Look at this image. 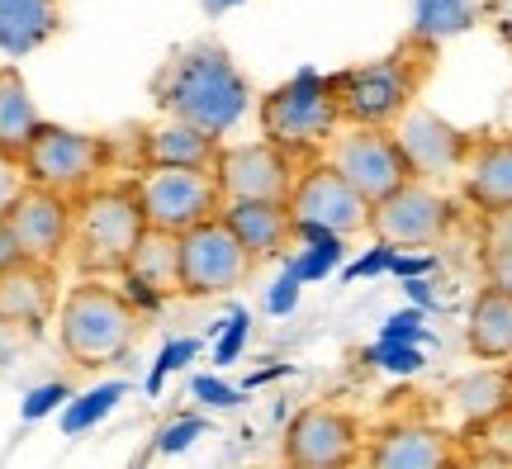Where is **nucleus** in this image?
Instances as JSON below:
<instances>
[{
  "label": "nucleus",
  "mask_w": 512,
  "mask_h": 469,
  "mask_svg": "<svg viewBox=\"0 0 512 469\" xmlns=\"http://www.w3.org/2000/svg\"><path fill=\"white\" fill-rule=\"evenodd\" d=\"M432 271H437V256L413 252V247H399L394 261H389V275H399V280H408V275H432Z\"/></svg>",
  "instance_id": "ea45409f"
},
{
  "label": "nucleus",
  "mask_w": 512,
  "mask_h": 469,
  "mask_svg": "<svg viewBox=\"0 0 512 469\" xmlns=\"http://www.w3.org/2000/svg\"><path fill=\"white\" fill-rule=\"evenodd\" d=\"M223 223L238 233V242L256 261L285 256L294 237V218L285 199H223Z\"/></svg>",
  "instance_id": "a211bd4d"
},
{
  "label": "nucleus",
  "mask_w": 512,
  "mask_h": 469,
  "mask_svg": "<svg viewBox=\"0 0 512 469\" xmlns=\"http://www.w3.org/2000/svg\"><path fill=\"white\" fill-rule=\"evenodd\" d=\"M252 337V318H247V308H233L228 313V323H214V365H233L242 356V346Z\"/></svg>",
  "instance_id": "7c9ffc66"
},
{
  "label": "nucleus",
  "mask_w": 512,
  "mask_h": 469,
  "mask_svg": "<svg viewBox=\"0 0 512 469\" xmlns=\"http://www.w3.org/2000/svg\"><path fill=\"white\" fill-rule=\"evenodd\" d=\"M190 394L200 398L204 408H238V403H242V389L223 384L219 375H195V379H190Z\"/></svg>",
  "instance_id": "f704fd0d"
},
{
  "label": "nucleus",
  "mask_w": 512,
  "mask_h": 469,
  "mask_svg": "<svg viewBox=\"0 0 512 469\" xmlns=\"http://www.w3.org/2000/svg\"><path fill=\"white\" fill-rule=\"evenodd\" d=\"M157 105L171 119L209 128V133H233L252 114V86L238 72V62L219 43H195L176 53L157 76Z\"/></svg>",
  "instance_id": "f257e3e1"
},
{
  "label": "nucleus",
  "mask_w": 512,
  "mask_h": 469,
  "mask_svg": "<svg viewBox=\"0 0 512 469\" xmlns=\"http://www.w3.org/2000/svg\"><path fill=\"white\" fill-rule=\"evenodd\" d=\"M256 119H261V138H271L275 147H285L294 157L328 147L337 138V124H342L337 81L318 76L313 67H299L290 81H280L275 91L261 95Z\"/></svg>",
  "instance_id": "20e7f679"
},
{
  "label": "nucleus",
  "mask_w": 512,
  "mask_h": 469,
  "mask_svg": "<svg viewBox=\"0 0 512 469\" xmlns=\"http://www.w3.org/2000/svg\"><path fill=\"white\" fill-rule=\"evenodd\" d=\"M508 417H512V398H508Z\"/></svg>",
  "instance_id": "a18cd8bd"
},
{
  "label": "nucleus",
  "mask_w": 512,
  "mask_h": 469,
  "mask_svg": "<svg viewBox=\"0 0 512 469\" xmlns=\"http://www.w3.org/2000/svg\"><path fill=\"white\" fill-rule=\"evenodd\" d=\"M328 162L347 176L370 204L394 195L403 181H413V166L403 157L399 138L384 124H351V133H337L328 143Z\"/></svg>",
  "instance_id": "1a4fd4ad"
},
{
  "label": "nucleus",
  "mask_w": 512,
  "mask_h": 469,
  "mask_svg": "<svg viewBox=\"0 0 512 469\" xmlns=\"http://www.w3.org/2000/svg\"><path fill=\"white\" fill-rule=\"evenodd\" d=\"M475 24V0H413L418 38H456Z\"/></svg>",
  "instance_id": "cd10ccee"
},
{
  "label": "nucleus",
  "mask_w": 512,
  "mask_h": 469,
  "mask_svg": "<svg viewBox=\"0 0 512 469\" xmlns=\"http://www.w3.org/2000/svg\"><path fill=\"white\" fill-rule=\"evenodd\" d=\"M285 204H290L294 228H328V233H342V237L370 228V199L332 162L304 166L294 176V190Z\"/></svg>",
  "instance_id": "9d476101"
},
{
  "label": "nucleus",
  "mask_w": 512,
  "mask_h": 469,
  "mask_svg": "<svg viewBox=\"0 0 512 469\" xmlns=\"http://www.w3.org/2000/svg\"><path fill=\"white\" fill-rule=\"evenodd\" d=\"M456 460L451 436L437 427H422V422H399V427H384L370 446V465L380 469H441Z\"/></svg>",
  "instance_id": "6ab92c4d"
},
{
  "label": "nucleus",
  "mask_w": 512,
  "mask_h": 469,
  "mask_svg": "<svg viewBox=\"0 0 512 469\" xmlns=\"http://www.w3.org/2000/svg\"><path fill=\"white\" fill-rule=\"evenodd\" d=\"M67 398H72V389H67V384H57V379H53V384H38V389H29V394H24L19 417H24V422H43V417L57 413Z\"/></svg>",
  "instance_id": "72a5a7b5"
},
{
  "label": "nucleus",
  "mask_w": 512,
  "mask_h": 469,
  "mask_svg": "<svg viewBox=\"0 0 512 469\" xmlns=\"http://www.w3.org/2000/svg\"><path fill=\"white\" fill-rule=\"evenodd\" d=\"M62 29L57 0H0V53L29 57Z\"/></svg>",
  "instance_id": "4be33fe9"
},
{
  "label": "nucleus",
  "mask_w": 512,
  "mask_h": 469,
  "mask_svg": "<svg viewBox=\"0 0 512 469\" xmlns=\"http://www.w3.org/2000/svg\"><path fill=\"white\" fill-rule=\"evenodd\" d=\"M446 228H451V199L422 185L418 176L403 181L380 204H370V233L394 247H432Z\"/></svg>",
  "instance_id": "9b49d317"
},
{
  "label": "nucleus",
  "mask_w": 512,
  "mask_h": 469,
  "mask_svg": "<svg viewBox=\"0 0 512 469\" xmlns=\"http://www.w3.org/2000/svg\"><path fill=\"white\" fill-rule=\"evenodd\" d=\"M294 237L304 242L299 256H285V271L299 280V285H318L328 280L337 266H342V252H347V237L328 233V228H294Z\"/></svg>",
  "instance_id": "a878e982"
},
{
  "label": "nucleus",
  "mask_w": 512,
  "mask_h": 469,
  "mask_svg": "<svg viewBox=\"0 0 512 469\" xmlns=\"http://www.w3.org/2000/svg\"><path fill=\"white\" fill-rule=\"evenodd\" d=\"M380 337L384 342H418L427 346V308H399V313H389L380 327Z\"/></svg>",
  "instance_id": "473e14b6"
},
{
  "label": "nucleus",
  "mask_w": 512,
  "mask_h": 469,
  "mask_svg": "<svg viewBox=\"0 0 512 469\" xmlns=\"http://www.w3.org/2000/svg\"><path fill=\"white\" fill-rule=\"evenodd\" d=\"M356 422H351L342 408H328V403H313L290 422L285 432V460L299 469H337L356 460Z\"/></svg>",
  "instance_id": "4468645a"
},
{
  "label": "nucleus",
  "mask_w": 512,
  "mask_h": 469,
  "mask_svg": "<svg viewBox=\"0 0 512 469\" xmlns=\"http://www.w3.org/2000/svg\"><path fill=\"white\" fill-rule=\"evenodd\" d=\"M456 413L470 427H489L498 417H508V398H512V370H475L456 384Z\"/></svg>",
  "instance_id": "393cba45"
},
{
  "label": "nucleus",
  "mask_w": 512,
  "mask_h": 469,
  "mask_svg": "<svg viewBox=\"0 0 512 469\" xmlns=\"http://www.w3.org/2000/svg\"><path fill=\"white\" fill-rule=\"evenodd\" d=\"M465 199L475 204L479 214L512 204V133L479 143L465 157Z\"/></svg>",
  "instance_id": "aec40b11"
},
{
  "label": "nucleus",
  "mask_w": 512,
  "mask_h": 469,
  "mask_svg": "<svg viewBox=\"0 0 512 469\" xmlns=\"http://www.w3.org/2000/svg\"><path fill=\"white\" fill-rule=\"evenodd\" d=\"M214 176L223 185V199H290L299 171H294V152L261 138V143L223 147Z\"/></svg>",
  "instance_id": "ddd939ff"
},
{
  "label": "nucleus",
  "mask_w": 512,
  "mask_h": 469,
  "mask_svg": "<svg viewBox=\"0 0 512 469\" xmlns=\"http://www.w3.org/2000/svg\"><path fill=\"white\" fill-rule=\"evenodd\" d=\"M124 398H128L124 379H105V384H95L86 394H72L62 403V436H86L91 427H100Z\"/></svg>",
  "instance_id": "bb28decb"
},
{
  "label": "nucleus",
  "mask_w": 512,
  "mask_h": 469,
  "mask_svg": "<svg viewBox=\"0 0 512 469\" xmlns=\"http://www.w3.org/2000/svg\"><path fill=\"white\" fill-rule=\"evenodd\" d=\"M484 261V280L503 294H512V247H498V252H479Z\"/></svg>",
  "instance_id": "a19ab883"
},
{
  "label": "nucleus",
  "mask_w": 512,
  "mask_h": 469,
  "mask_svg": "<svg viewBox=\"0 0 512 469\" xmlns=\"http://www.w3.org/2000/svg\"><path fill=\"white\" fill-rule=\"evenodd\" d=\"M147 228L185 233L204 218L223 214V185L209 166H152L138 181Z\"/></svg>",
  "instance_id": "0eeeda50"
},
{
  "label": "nucleus",
  "mask_w": 512,
  "mask_h": 469,
  "mask_svg": "<svg viewBox=\"0 0 512 469\" xmlns=\"http://www.w3.org/2000/svg\"><path fill=\"white\" fill-rule=\"evenodd\" d=\"M43 128V114H38L34 95H29V81L15 62L0 67V157H24V147L34 143V133Z\"/></svg>",
  "instance_id": "b1692460"
},
{
  "label": "nucleus",
  "mask_w": 512,
  "mask_h": 469,
  "mask_svg": "<svg viewBox=\"0 0 512 469\" xmlns=\"http://www.w3.org/2000/svg\"><path fill=\"white\" fill-rule=\"evenodd\" d=\"M498 247H512V204L489 209L484 228H479V252H498Z\"/></svg>",
  "instance_id": "c9c22d12"
},
{
  "label": "nucleus",
  "mask_w": 512,
  "mask_h": 469,
  "mask_svg": "<svg viewBox=\"0 0 512 469\" xmlns=\"http://www.w3.org/2000/svg\"><path fill=\"white\" fill-rule=\"evenodd\" d=\"M209 432V422L204 417H195V413H185V417H171L162 432H157V441H152V451L157 455H181V451H190L200 436Z\"/></svg>",
  "instance_id": "2f4dec72"
},
{
  "label": "nucleus",
  "mask_w": 512,
  "mask_h": 469,
  "mask_svg": "<svg viewBox=\"0 0 512 469\" xmlns=\"http://www.w3.org/2000/svg\"><path fill=\"white\" fill-rule=\"evenodd\" d=\"M24 176L29 185H43V190H57V195H86L105 181L110 171V143L95 138V133H81V128H62V124H43L34 133V143L24 147Z\"/></svg>",
  "instance_id": "39448f33"
},
{
  "label": "nucleus",
  "mask_w": 512,
  "mask_h": 469,
  "mask_svg": "<svg viewBox=\"0 0 512 469\" xmlns=\"http://www.w3.org/2000/svg\"><path fill=\"white\" fill-rule=\"evenodd\" d=\"M366 361L375 365V370H389V375H418L422 365H427V356H422L418 342H375L366 351Z\"/></svg>",
  "instance_id": "c85d7f7f"
},
{
  "label": "nucleus",
  "mask_w": 512,
  "mask_h": 469,
  "mask_svg": "<svg viewBox=\"0 0 512 469\" xmlns=\"http://www.w3.org/2000/svg\"><path fill=\"white\" fill-rule=\"evenodd\" d=\"M394 252H399L394 242H380V247H370V252L361 256V261H351L347 271H342V280H347V285H356V280H370V275H384V271H389V261H394Z\"/></svg>",
  "instance_id": "e433bc0d"
},
{
  "label": "nucleus",
  "mask_w": 512,
  "mask_h": 469,
  "mask_svg": "<svg viewBox=\"0 0 512 469\" xmlns=\"http://www.w3.org/2000/svg\"><path fill=\"white\" fill-rule=\"evenodd\" d=\"M57 266L43 261H19L0 275V323L5 327H38L57 313Z\"/></svg>",
  "instance_id": "f3484780"
},
{
  "label": "nucleus",
  "mask_w": 512,
  "mask_h": 469,
  "mask_svg": "<svg viewBox=\"0 0 512 469\" xmlns=\"http://www.w3.org/2000/svg\"><path fill=\"white\" fill-rule=\"evenodd\" d=\"M119 285L143 313L162 308L166 299H176L181 294V233L147 228L143 242L128 256V266L119 271Z\"/></svg>",
  "instance_id": "2eb2a0df"
},
{
  "label": "nucleus",
  "mask_w": 512,
  "mask_h": 469,
  "mask_svg": "<svg viewBox=\"0 0 512 469\" xmlns=\"http://www.w3.org/2000/svg\"><path fill=\"white\" fill-rule=\"evenodd\" d=\"M138 327H143V308L124 289L100 285L95 275H86L57 299V346L81 370H105L124 361L138 342Z\"/></svg>",
  "instance_id": "f03ea898"
},
{
  "label": "nucleus",
  "mask_w": 512,
  "mask_h": 469,
  "mask_svg": "<svg viewBox=\"0 0 512 469\" xmlns=\"http://www.w3.org/2000/svg\"><path fill=\"white\" fill-rule=\"evenodd\" d=\"M147 166H209L219 162V133H209V128L190 124V119H166L147 133Z\"/></svg>",
  "instance_id": "412c9836"
},
{
  "label": "nucleus",
  "mask_w": 512,
  "mask_h": 469,
  "mask_svg": "<svg viewBox=\"0 0 512 469\" xmlns=\"http://www.w3.org/2000/svg\"><path fill=\"white\" fill-rule=\"evenodd\" d=\"M19 261H29L24 256V247H19V237H15V228L0 218V275L10 271V266H19Z\"/></svg>",
  "instance_id": "79ce46f5"
},
{
  "label": "nucleus",
  "mask_w": 512,
  "mask_h": 469,
  "mask_svg": "<svg viewBox=\"0 0 512 469\" xmlns=\"http://www.w3.org/2000/svg\"><path fill=\"white\" fill-rule=\"evenodd\" d=\"M147 233V214L138 185H95L76 195V228H72V261L81 275H119L133 247Z\"/></svg>",
  "instance_id": "7ed1b4c3"
},
{
  "label": "nucleus",
  "mask_w": 512,
  "mask_h": 469,
  "mask_svg": "<svg viewBox=\"0 0 512 469\" xmlns=\"http://www.w3.org/2000/svg\"><path fill=\"white\" fill-rule=\"evenodd\" d=\"M204 5V15H228V10H238L242 0H200Z\"/></svg>",
  "instance_id": "c03bdc74"
},
{
  "label": "nucleus",
  "mask_w": 512,
  "mask_h": 469,
  "mask_svg": "<svg viewBox=\"0 0 512 469\" xmlns=\"http://www.w3.org/2000/svg\"><path fill=\"white\" fill-rule=\"evenodd\" d=\"M294 308H299V280H294L290 271H280V280L266 289V313L285 318V313H294Z\"/></svg>",
  "instance_id": "58836bf2"
},
{
  "label": "nucleus",
  "mask_w": 512,
  "mask_h": 469,
  "mask_svg": "<svg viewBox=\"0 0 512 469\" xmlns=\"http://www.w3.org/2000/svg\"><path fill=\"white\" fill-rule=\"evenodd\" d=\"M195 351H200V342L195 337H181V342H166L162 351H157V361H152V370H147V398H162L166 389V375H176L181 365L195 361Z\"/></svg>",
  "instance_id": "c756f323"
},
{
  "label": "nucleus",
  "mask_w": 512,
  "mask_h": 469,
  "mask_svg": "<svg viewBox=\"0 0 512 469\" xmlns=\"http://www.w3.org/2000/svg\"><path fill=\"white\" fill-rule=\"evenodd\" d=\"M5 223L15 228L19 247L29 261L57 266L62 256L72 252V228H76V199L43 190V185H24V195L10 204Z\"/></svg>",
  "instance_id": "f8f14e48"
},
{
  "label": "nucleus",
  "mask_w": 512,
  "mask_h": 469,
  "mask_svg": "<svg viewBox=\"0 0 512 469\" xmlns=\"http://www.w3.org/2000/svg\"><path fill=\"white\" fill-rule=\"evenodd\" d=\"M394 138H399L403 157H408L418 181L446 176V171H456L470 157V138L456 124H446L441 114H432V109H403Z\"/></svg>",
  "instance_id": "dca6fc26"
},
{
  "label": "nucleus",
  "mask_w": 512,
  "mask_h": 469,
  "mask_svg": "<svg viewBox=\"0 0 512 469\" xmlns=\"http://www.w3.org/2000/svg\"><path fill=\"white\" fill-rule=\"evenodd\" d=\"M24 185H29L24 166H19L15 157H0V218L10 214V204H15V199L24 195Z\"/></svg>",
  "instance_id": "4c0bfd02"
},
{
  "label": "nucleus",
  "mask_w": 512,
  "mask_h": 469,
  "mask_svg": "<svg viewBox=\"0 0 512 469\" xmlns=\"http://www.w3.org/2000/svg\"><path fill=\"white\" fill-rule=\"evenodd\" d=\"M256 271V256L238 242V233L223 223V214L204 218L181 233V294L214 299L247 285Z\"/></svg>",
  "instance_id": "423d86ee"
},
{
  "label": "nucleus",
  "mask_w": 512,
  "mask_h": 469,
  "mask_svg": "<svg viewBox=\"0 0 512 469\" xmlns=\"http://www.w3.org/2000/svg\"><path fill=\"white\" fill-rule=\"evenodd\" d=\"M465 342L479 361H508L512 356V294L484 285L465 318Z\"/></svg>",
  "instance_id": "5701e85b"
},
{
  "label": "nucleus",
  "mask_w": 512,
  "mask_h": 469,
  "mask_svg": "<svg viewBox=\"0 0 512 469\" xmlns=\"http://www.w3.org/2000/svg\"><path fill=\"white\" fill-rule=\"evenodd\" d=\"M403 294H408V304H418V308L437 304V294H432V280H427V275H408V280H403Z\"/></svg>",
  "instance_id": "37998d69"
},
{
  "label": "nucleus",
  "mask_w": 512,
  "mask_h": 469,
  "mask_svg": "<svg viewBox=\"0 0 512 469\" xmlns=\"http://www.w3.org/2000/svg\"><path fill=\"white\" fill-rule=\"evenodd\" d=\"M337 81V100H342V119L347 124H394L403 109L413 105L418 91V67L408 53H389L375 62H361L351 72L332 76Z\"/></svg>",
  "instance_id": "6e6552de"
}]
</instances>
